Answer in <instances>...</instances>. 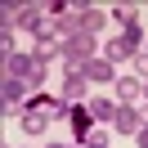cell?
<instances>
[{
	"label": "cell",
	"mask_w": 148,
	"mask_h": 148,
	"mask_svg": "<svg viewBox=\"0 0 148 148\" xmlns=\"http://www.w3.org/2000/svg\"><path fill=\"white\" fill-rule=\"evenodd\" d=\"M94 49H99V40L85 36V32H81V36H67L63 40V67H67V72H81V67L94 58Z\"/></svg>",
	"instance_id": "obj_1"
},
{
	"label": "cell",
	"mask_w": 148,
	"mask_h": 148,
	"mask_svg": "<svg viewBox=\"0 0 148 148\" xmlns=\"http://www.w3.org/2000/svg\"><path fill=\"white\" fill-rule=\"evenodd\" d=\"M5 76H18L27 85H40L45 81V63H36V54H9L5 58Z\"/></svg>",
	"instance_id": "obj_2"
},
{
	"label": "cell",
	"mask_w": 148,
	"mask_h": 148,
	"mask_svg": "<svg viewBox=\"0 0 148 148\" xmlns=\"http://www.w3.org/2000/svg\"><path fill=\"white\" fill-rule=\"evenodd\" d=\"M49 23V14L40 9V5H14V9H5V27H27V32H40Z\"/></svg>",
	"instance_id": "obj_3"
},
{
	"label": "cell",
	"mask_w": 148,
	"mask_h": 148,
	"mask_svg": "<svg viewBox=\"0 0 148 148\" xmlns=\"http://www.w3.org/2000/svg\"><path fill=\"white\" fill-rule=\"evenodd\" d=\"M112 126H117V135H139V126H144V108H139V103H117Z\"/></svg>",
	"instance_id": "obj_4"
},
{
	"label": "cell",
	"mask_w": 148,
	"mask_h": 148,
	"mask_svg": "<svg viewBox=\"0 0 148 148\" xmlns=\"http://www.w3.org/2000/svg\"><path fill=\"white\" fill-rule=\"evenodd\" d=\"M85 94H90V81H85L81 72H67V81H63V94H58V99L67 103V112H72V108H81V103H85Z\"/></svg>",
	"instance_id": "obj_5"
},
{
	"label": "cell",
	"mask_w": 148,
	"mask_h": 148,
	"mask_svg": "<svg viewBox=\"0 0 148 148\" xmlns=\"http://www.w3.org/2000/svg\"><path fill=\"white\" fill-rule=\"evenodd\" d=\"M81 76H85V81H99V85H103V81H117V67H112L108 58H90V63L81 67Z\"/></svg>",
	"instance_id": "obj_6"
},
{
	"label": "cell",
	"mask_w": 148,
	"mask_h": 148,
	"mask_svg": "<svg viewBox=\"0 0 148 148\" xmlns=\"http://www.w3.org/2000/svg\"><path fill=\"white\" fill-rule=\"evenodd\" d=\"M32 54H36V63H54V58H63V36H40Z\"/></svg>",
	"instance_id": "obj_7"
},
{
	"label": "cell",
	"mask_w": 148,
	"mask_h": 148,
	"mask_svg": "<svg viewBox=\"0 0 148 148\" xmlns=\"http://www.w3.org/2000/svg\"><path fill=\"white\" fill-rule=\"evenodd\" d=\"M117 99L121 103H144V81L139 76H117Z\"/></svg>",
	"instance_id": "obj_8"
},
{
	"label": "cell",
	"mask_w": 148,
	"mask_h": 148,
	"mask_svg": "<svg viewBox=\"0 0 148 148\" xmlns=\"http://www.w3.org/2000/svg\"><path fill=\"white\" fill-rule=\"evenodd\" d=\"M0 99H5V112L14 108V103L27 99V81H18V76H5V85H0Z\"/></svg>",
	"instance_id": "obj_9"
},
{
	"label": "cell",
	"mask_w": 148,
	"mask_h": 148,
	"mask_svg": "<svg viewBox=\"0 0 148 148\" xmlns=\"http://www.w3.org/2000/svg\"><path fill=\"white\" fill-rule=\"evenodd\" d=\"M49 121H54V117H49L45 108H27V112H23V130H27V135H45Z\"/></svg>",
	"instance_id": "obj_10"
},
{
	"label": "cell",
	"mask_w": 148,
	"mask_h": 148,
	"mask_svg": "<svg viewBox=\"0 0 148 148\" xmlns=\"http://www.w3.org/2000/svg\"><path fill=\"white\" fill-rule=\"evenodd\" d=\"M85 112H90L94 121H112V117H117V103L103 99V94H94V99H85Z\"/></svg>",
	"instance_id": "obj_11"
},
{
	"label": "cell",
	"mask_w": 148,
	"mask_h": 148,
	"mask_svg": "<svg viewBox=\"0 0 148 148\" xmlns=\"http://www.w3.org/2000/svg\"><path fill=\"white\" fill-rule=\"evenodd\" d=\"M103 27H108V14L103 9H81V32L85 36H99Z\"/></svg>",
	"instance_id": "obj_12"
},
{
	"label": "cell",
	"mask_w": 148,
	"mask_h": 148,
	"mask_svg": "<svg viewBox=\"0 0 148 148\" xmlns=\"http://www.w3.org/2000/svg\"><path fill=\"white\" fill-rule=\"evenodd\" d=\"M67 121H72V130H76V135H90V130H94V117H90V112H85V108H72V117H67Z\"/></svg>",
	"instance_id": "obj_13"
},
{
	"label": "cell",
	"mask_w": 148,
	"mask_h": 148,
	"mask_svg": "<svg viewBox=\"0 0 148 148\" xmlns=\"http://www.w3.org/2000/svg\"><path fill=\"white\" fill-rule=\"evenodd\" d=\"M112 18H117L121 27H139V9H135V5H117V14H112Z\"/></svg>",
	"instance_id": "obj_14"
},
{
	"label": "cell",
	"mask_w": 148,
	"mask_h": 148,
	"mask_svg": "<svg viewBox=\"0 0 148 148\" xmlns=\"http://www.w3.org/2000/svg\"><path fill=\"white\" fill-rule=\"evenodd\" d=\"M108 144H112V135H108L103 126H94L90 135H85V148H108Z\"/></svg>",
	"instance_id": "obj_15"
},
{
	"label": "cell",
	"mask_w": 148,
	"mask_h": 148,
	"mask_svg": "<svg viewBox=\"0 0 148 148\" xmlns=\"http://www.w3.org/2000/svg\"><path fill=\"white\" fill-rule=\"evenodd\" d=\"M135 72H139V76L148 81V54H135Z\"/></svg>",
	"instance_id": "obj_16"
},
{
	"label": "cell",
	"mask_w": 148,
	"mask_h": 148,
	"mask_svg": "<svg viewBox=\"0 0 148 148\" xmlns=\"http://www.w3.org/2000/svg\"><path fill=\"white\" fill-rule=\"evenodd\" d=\"M135 139H139V148H148V121L139 126V135H135Z\"/></svg>",
	"instance_id": "obj_17"
},
{
	"label": "cell",
	"mask_w": 148,
	"mask_h": 148,
	"mask_svg": "<svg viewBox=\"0 0 148 148\" xmlns=\"http://www.w3.org/2000/svg\"><path fill=\"white\" fill-rule=\"evenodd\" d=\"M49 148H72V144H63V139H58V144H49Z\"/></svg>",
	"instance_id": "obj_18"
},
{
	"label": "cell",
	"mask_w": 148,
	"mask_h": 148,
	"mask_svg": "<svg viewBox=\"0 0 148 148\" xmlns=\"http://www.w3.org/2000/svg\"><path fill=\"white\" fill-rule=\"evenodd\" d=\"M144 99H148V81H144Z\"/></svg>",
	"instance_id": "obj_19"
},
{
	"label": "cell",
	"mask_w": 148,
	"mask_h": 148,
	"mask_svg": "<svg viewBox=\"0 0 148 148\" xmlns=\"http://www.w3.org/2000/svg\"><path fill=\"white\" fill-rule=\"evenodd\" d=\"M144 54H148V49H144Z\"/></svg>",
	"instance_id": "obj_20"
}]
</instances>
